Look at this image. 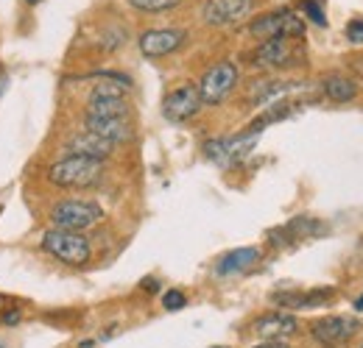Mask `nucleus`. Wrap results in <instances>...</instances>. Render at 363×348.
I'll use <instances>...</instances> for the list:
<instances>
[{
    "label": "nucleus",
    "mask_w": 363,
    "mask_h": 348,
    "mask_svg": "<svg viewBox=\"0 0 363 348\" xmlns=\"http://www.w3.org/2000/svg\"><path fill=\"white\" fill-rule=\"evenodd\" d=\"M249 34L260 42H266V40H302L305 37V23L291 8H277V11L255 17L249 23Z\"/></svg>",
    "instance_id": "nucleus-2"
},
{
    "label": "nucleus",
    "mask_w": 363,
    "mask_h": 348,
    "mask_svg": "<svg viewBox=\"0 0 363 348\" xmlns=\"http://www.w3.org/2000/svg\"><path fill=\"white\" fill-rule=\"evenodd\" d=\"M355 309H358V312H363V296L358 298V301H355Z\"/></svg>",
    "instance_id": "nucleus-26"
},
{
    "label": "nucleus",
    "mask_w": 363,
    "mask_h": 348,
    "mask_svg": "<svg viewBox=\"0 0 363 348\" xmlns=\"http://www.w3.org/2000/svg\"><path fill=\"white\" fill-rule=\"evenodd\" d=\"M43 248L65 265H84L92 254L90 240L82 237V231H65V228L48 231L43 237Z\"/></svg>",
    "instance_id": "nucleus-4"
},
{
    "label": "nucleus",
    "mask_w": 363,
    "mask_h": 348,
    "mask_svg": "<svg viewBox=\"0 0 363 348\" xmlns=\"http://www.w3.org/2000/svg\"><path fill=\"white\" fill-rule=\"evenodd\" d=\"M294 45L291 40H266L252 53V64L257 67H288L294 62Z\"/></svg>",
    "instance_id": "nucleus-13"
},
{
    "label": "nucleus",
    "mask_w": 363,
    "mask_h": 348,
    "mask_svg": "<svg viewBox=\"0 0 363 348\" xmlns=\"http://www.w3.org/2000/svg\"><path fill=\"white\" fill-rule=\"evenodd\" d=\"M255 348H288L282 340H266V343H260V346H255Z\"/></svg>",
    "instance_id": "nucleus-24"
},
{
    "label": "nucleus",
    "mask_w": 363,
    "mask_h": 348,
    "mask_svg": "<svg viewBox=\"0 0 363 348\" xmlns=\"http://www.w3.org/2000/svg\"><path fill=\"white\" fill-rule=\"evenodd\" d=\"M6 89V73H3V67H0V92Z\"/></svg>",
    "instance_id": "nucleus-25"
},
{
    "label": "nucleus",
    "mask_w": 363,
    "mask_h": 348,
    "mask_svg": "<svg viewBox=\"0 0 363 348\" xmlns=\"http://www.w3.org/2000/svg\"><path fill=\"white\" fill-rule=\"evenodd\" d=\"M333 298L330 287H318V290H282L274 293V304L285 306V309H305V306H321Z\"/></svg>",
    "instance_id": "nucleus-16"
},
{
    "label": "nucleus",
    "mask_w": 363,
    "mask_h": 348,
    "mask_svg": "<svg viewBox=\"0 0 363 348\" xmlns=\"http://www.w3.org/2000/svg\"><path fill=\"white\" fill-rule=\"evenodd\" d=\"M361 348H363V343H361Z\"/></svg>",
    "instance_id": "nucleus-29"
},
{
    "label": "nucleus",
    "mask_w": 363,
    "mask_h": 348,
    "mask_svg": "<svg viewBox=\"0 0 363 348\" xmlns=\"http://www.w3.org/2000/svg\"><path fill=\"white\" fill-rule=\"evenodd\" d=\"M129 6H135L137 11H168L174 6H179V0H129Z\"/></svg>",
    "instance_id": "nucleus-19"
},
{
    "label": "nucleus",
    "mask_w": 363,
    "mask_h": 348,
    "mask_svg": "<svg viewBox=\"0 0 363 348\" xmlns=\"http://www.w3.org/2000/svg\"><path fill=\"white\" fill-rule=\"evenodd\" d=\"M104 218V209L95 204V201H62L53 207L50 220L56 228H65V231H84L92 228L95 223H101Z\"/></svg>",
    "instance_id": "nucleus-6"
},
{
    "label": "nucleus",
    "mask_w": 363,
    "mask_h": 348,
    "mask_svg": "<svg viewBox=\"0 0 363 348\" xmlns=\"http://www.w3.org/2000/svg\"><path fill=\"white\" fill-rule=\"evenodd\" d=\"M255 145H257V134L255 131H243L238 137H221V139L204 142V156L218 168H232V165L243 162L252 153Z\"/></svg>",
    "instance_id": "nucleus-5"
},
{
    "label": "nucleus",
    "mask_w": 363,
    "mask_h": 348,
    "mask_svg": "<svg viewBox=\"0 0 363 348\" xmlns=\"http://www.w3.org/2000/svg\"><path fill=\"white\" fill-rule=\"evenodd\" d=\"M255 8V0H207L201 8V17L207 25H232L249 17Z\"/></svg>",
    "instance_id": "nucleus-9"
},
{
    "label": "nucleus",
    "mask_w": 363,
    "mask_h": 348,
    "mask_svg": "<svg viewBox=\"0 0 363 348\" xmlns=\"http://www.w3.org/2000/svg\"><path fill=\"white\" fill-rule=\"evenodd\" d=\"M355 332H358V320L355 318H344V315H333V318H324V320L313 323V337L321 346H341Z\"/></svg>",
    "instance_id": "nucleus-11"
},
{
    "label": "nucleus",
    "mask_w": 363,
    "mask_h": 348,
    "mask_svg": "<svg viewBox=\"0 0 363 348\" xmlns=\"http://www.w3.org/2000/svg\"><path fill=\"white\" fill-rule=\"evenodd\" d=\"M184 304H187V298H184L182 290H168V293L162 296V306H165L168 312H177V309H182Z\"/></svg>",
    "instance_id": "nucleus-21"
},
{
    "label": "nucleus",
    "mask_w": 363,
    "mask_h": 348,
    "mask_svg": "<svg viewBox=\"0 0 363 348\" xmlns=\"http://www.w3.org/2000/svg\"><path fill=\"white\" fill-rule=\"evenodd\" d=\"M299 8H302V11L316 23L318 28H324V25H327V17H324V8H321V3H318V0H302V3H299Z\"/></svg>",
    "instance_id": "nucleus-20"
},
{
    "label": "nucleus",
    "mask_w": 363,
    "mask_h": 348,
    "mask_svg": "<svg viewBox=\"0 0 363 348\" xmlns=\"http://www.w3.org/2000/svg\"><path fill=\"white\" fill-rule=\"evenodd\" d=\"M129 79L126 76H104L90 92L87 115L95 117H129Z\"/></svg>",
    "instance_id": "nucleus-1"
},
{
    "label": "nucleus",
    "mask_w": 363,
    "mask_h": 348,
    "mask_svg": "<svg viewBox=\"0 0 363 348\" xmlns=\"http://www.w3.org/2000/svg\"><path fill=\"white\" fill-rule=\"evenodd\" d=\"M20 318H23V315H20V309H9V312L3 315V323H6V326H17V323H20Z\"/></svg>",
    "instance_id": "nucleus-23"
},
{
    "label": "nucleus",
    "mask_w": 363,
    "mask_h": 348,
    "mask_svg": "<svg viewBox=\"0 0 363 348\" xmlns=\"http://www.w3.org/2000/svg\"><path fill=\"white\" fill-rule=\"evenodd\" d=\"M84 126L90 134L112 142V145H121V142H129L132 139V126H129V117H95L87 115L84 117Z\"/></svg>",
    "instance_id": "nucleus-12"
},
{
    "label": "nucleus",
    "mask_w": 363,
    "mask_h": 348,
    "mask_svg": "<svg viewBox=\"0 0 363 348\" xmlns=\"http://www.w3.org/2000/svg\"><path fill=\"white\" fill-rule=\"evenodd\" d=\"M184 37L187 34L182 28H151L140 37V50L148 59H160V56H168V53L179 50L184 45Z\"/></svg>",
    "instance_id": "nucleus-10"
},
{
    "label": "nucleus",
    "mask_w": 363,
    "mask_h": 348,
    "mask_svg": "<svg viewBox=\"0 0 363 348\" xmlns=\"http://www.w3.org/2000/svg\"><path fill=\"white\" fill-rule=\"evenodd\" d=\"M347 40L352 45H363V20H350V25H347Z\"/></svg>",
    "instance_id": "nucleus-22"
},
{
    "label": "nucleus",
    "mask_w": 363,
    "mask_h": 348,
    "mask_svg": "<svg viewBox=\"0 0 363 348\" xmlns=\"http://www.w3.org/2000/svg\"><path fill=\"white\" fill-rule=\"evenodd\" d=\"M67 151H70V156H87V159L104 162L106 156H112L115 145L106 142V139H101V137H95V134H90V131H82V134L70 137Z\"/></svg>",
    "instance_id": "nucleus-15"
},
{
    "label": "nucleus",
    "mask_w": 363,
    "mask_h": 348,
    "mask_svg": "<svg viewBox=\"0 0 363 348\" xmlns=\"http://www.w3.org/2000/svg\"><path fill=\"white\" fill-rule=\"evenodd\" d=\"M299 323L294 315H285V312H272V315H263L255 320V332L263 337V340H285L291 335H296Z\"/></svg>",
    "instance_id": "nucleus-14"
},
{
    "label": "nucleus",
    "mask_w": 363,
    "mask_h": 348,
    "mask_svg": "<svg viewBox=\"0 0 363 348\" xmlns=\"http://www.w3.org/2000/svg\"><path fill=\"white\" fill-rule=\"evenodd\" d=\"M199 109H201V98H199V87H193V84H184V87L168 92L165 103H162V115L171 123H184V120L196 117Z\"/></svg>",
    "instance_id": "nucleus-8"
},
{
    "label": "nucleus",
    "mask_w": 363,
    "mask_h": 348,
    "mask_svg": "<svg viewBox=\"0 0 363 348\" xmlns=\"http://www.w3.org/2000/svg\"><path fill=\"white\" fill-rule=\"evenodd\" d=\"M257 262H260V248H252V245L235 248V251H229V254H224V257L218 260L216 273H218V276H238V273L252 270Z\"/></svg>",
    "instance_id": "nucleus-17"
},
{
    "label": "nucleus",
    "mask_w": 363,
    "mask_h": 348,
    "mask_svg": "<svg viewBox=\"0 0 363 348\" xmlns=\"http://www.w3.org/2000/svg\"><path fill=\"white\" fill-rule=\"evenodd\" d=\"M216 348H227V346H216Z\"/></svg>",
    "instance_id": "nucleus-28"
},
{
    "label": "nucleus",
    "mask_w": 363,
    "mask_h": 348,
    "mask_svg": "<svg viewBox=\"0 0 363 348\" xmlns=\"http://www.w3.org/2000/svg\"><path fill=\"white\" fill-rule=\"evenodd\" d=\"M104 175V162L87 159V156H65L56 165H50L48 178L59 187H92Z\"/></svg>",
    "instance_id": "nucleus-3"
},
{
    "label": "nucleus",
    "mask_w": 363,
    "mask_h": 348,
    "mask_svg": "<svg viewBox=\"0 0 363 348\" xmlns=\"http://www.w3.org/2000/svg\"><path fill=\"white\" fill-rule=\"evenodd\" d=\"M321 89H324V95H327L330 100H335V103H350V100H355V95H358V84H355L352 79H347V76H327V79L321 81Z\"/></svg>",
    "instance_id": "nucleus-18"
},
{
    "label": "nucleus",
    "mask_w": 363,
    "mask_h": 348,
    "mask_svg": "<svg viewBox=\"0 0 363 348\" xmlns=\"http://www.w3.org/2000/svg\"><path fill=\"white\" fill-rule=\"evenodd\" d=\"M235 84H238V67L232 62H218V64H213L201 76V81H199V98H201V103L216 106V103H221L229 92L235 89Z\"/></svg>",
    "instance_id": "nucleus-7"
},
{
    "label": "nucleus",
    "mask_w": 363,
    "mask_h": 348,
    "mask_svg": "<svg viewBox=\"0 0 363 348\" xmlns=\"http://www.w3.org/2000/svg\"><path fill=\"white\" fill-rule=\"evenodd\" d=\"M28 3H40V0H28Z\"/></svg>",
    "instance_id": "nucleus-27"
}]
</instances>
